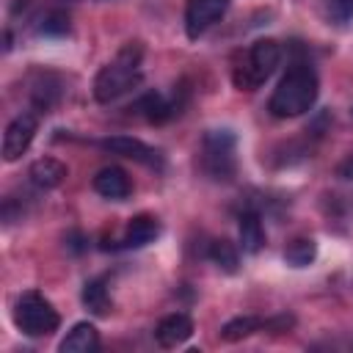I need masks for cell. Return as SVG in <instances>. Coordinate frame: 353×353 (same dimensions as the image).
Here are the masks:
<instances>
[{
	"label": "cell",
	"instance_id": "obj_22",
	"mask_svg": "<svg viewBox=\"0 0 353 353\" xmlns=\"http://www.w3.org/2000/svg\"><path fill=\"white\" fill-rule=\"evenodd\" d=\"M336 176L339 179H347V182H353V152L336 165Z\"/></svg>",
	"mask_w": 353,
	"mask_h": 353
},
{
	"label": "cell",
	"instance_id": "obj_10",
	"mask_svg": "<svg viewBox=\"0 0 353 353\" xmlns=\"http://www.w3.org/2000/svg\"><path fill=\"white\" fill-rule=\"evenodd\" d=\"M94 190L102 196V199H110V201H124L132 190L130 185V176L119 168V165H108L102 171H97L94 176Z\"/></svg>",
	"mask_w": 353,
	"mask_h": 353
},
{
	"label": "cell",
	"instance_id": "obj_6",
	"mask_svg": "<svg viewBox=\"0 0 353 353\" xmlns=\"http://www.w3.org/2000/svg\"><path fill=\"white\" fill-rule=\"evenodd\" d=\"M36 127H39L36 113H19L6 127V132H3V149H0V154H3L6 163H14V160H19L28 152V146H30V141L36 135Z\"/></svg>",
	"mask_w": 353,
	"mask_h": 353
},
{
	"label": "cell",
	"instance_id": "obj_16",
	"mask_svg": "<svg viewBox=\"0 0 353 353\" xmlns=\"http://www.w3.org/2000/svg\"><path fill=\"white\" fill-rule=\"evenodd\" d=\"M314 256H317V243L312 237H295L284 248V262L292 268H306L314 262Z\"/></svg>",
	"mask_w": 353,
	"mask_h": 353
},
{
	"label": "cell",
	"instance_id": "obj_3",
	"mask_svg": "<svg viewBox=\"0 0 353 353\" xmlns=\"http://www.w3.org/2000/svg\"><path fill=\"white\" fill-rule=\"evenodd\" d=\"M237 138L232 130H207L201 141V168L215 182H229L237 171Z\"/></svg>",
	"mask_w": 353,
	"mask_h": 353
},
{
	"label": "cell",
	"instance_id": "obj_15",
	"mask_svg": "<svg viewBox=\"0 0 353 353\" xmlns=\"http://www.w3.org/2000/svg\"><path fill=\"white\" fill-rule=\"evenodd\" d=\"M240 245L248 254L262 251V245H265V229H262V221H259L256 212L240 215Z\"/></svg>",
	"mask_w": 353,
	"mask_h": 353
},
{
	"label": "cell",
	"instance_id": "obj_20",
	"mask_svg": "<svg viewBox=\"0 0 353 353\" xmlns=\"http://www.w3.org/2000/svg\"><path fill=\"white\" fill-rule=\"evenodd\" d=\"M39 33L41 36H66L69 33V14L55 8L50 14L41 17V25H39Z\"/></svg>",
	"mask_w": 353,
	"mask_h": 353
},
{
	"label": "cell",
	"instance_id": "obj_4",
	"mask_svg": "<svg viewBox=\"0 0 353 353\" xmlns=\"http://www.w3.org/2000/svg\"><path fill=\"white\" fill-rule=\"evenodd\" d=\"M14 323L22 334L28 336H47L58 328L61 317L58 312L52 309V303L39 295V292H22L19 301H17V309H14Z\"/></svg>",
	"mask_w": 353,
	"mask_h": 353
},
{
	"label": "cell",
	"instance_id": "obj_14",
	"mask_svg": "<svg viewBox=\"0 0 353 353\" xmlns=\"http://www.w3.org/2000/svg\"><path fill=\"white\" fill-rule=\"evenodd\" d=\"M80 298H83V306H85L91 314H97V317H105V314H110V309H113L110 295H108V287H105L102 279H91V281H85Z\"/></svg>",
	"mask_w": 353,
	"mask_h": 353
},
{
	"label": "cell",
	"instance_id": "obj_2",
	"mask_svg": "<svg viewBox=\"0 0 353 353\" xmlns=\"http://www.w3.org/2000/svg\"><path fill=\"white\" fill-rule=\"evenodd\" d=\"M141 58H143V47L141 41H130L119 50V55L99 69L97 80H94V97L97 102H113L121 94H127L132 85L141 83Z\"/></svg>",
	"mask_w": 353,
	"mask_h": 353
},
{
	"label": "cell",
	"instance_id": "obj_18",
	"mask_svg": "<svg viewBox=\"0 0 353 353\" xmlns=\"http://www.w3.org/2000/svg\"><path fill=\"white\" fill-rule=\"evenodd\" d=\"M265 323L259 317H251V314H243V317H234L229 320L223 328H221V339L223 342H240L245 336H251L254 331H259Z\"/></svg>",
	"mask_w": 353,
	"mask_h": 353
},
{
	"label": "cell",
	"instance_id": "obj_17",
	"mask_svg": "<svg viewBox=\"0 0 353 353\" xmlns=\"http://www.w3.org/2000/svg\"><path fill=\"white\" fill-rule=\"evenodd\" d=\"M210 259H212V265H218L223 273H237V268H240L237 248H234V243H229L226 237L212 240V245H210Z\"/></svg>",
	"mask_w": 353,
	"mask_h": 353
},
{
	"label": "cell",
	"instance_id": "obj_8",
	"mask_svg": "<svg viewBox=\"0 0 353 353\" xmlns=\"http://www.w3.org/2000/svg\"><path fill=\"white\" fill-rule=\"evenodd\" d=\"M105 152H113V154H121V157H130V160H138V163H146V165H160V154L146 146L143 141L138 138H130V135H113V138H105L99 143Z\"/></svg>",
	"mask_w": 353,
	"mask_h": 353
},
{
	"label": "cell",
	"instance_id": "obj_7",
	"mask_svg": "<svg viewBox=\"0 0 353 353\" xmlns=\"http://www.w3.org/2000/svg\"><path fill=\"white\" fill-rule=\"evenodd\" d=\"M229 0H188L185 8V30L190 39H199L204 30H210L221 17L226 14Z\"/></svg>",
	"mask_w": 353,
	"mask_h": 353
},
{
	"label": "cell",
	"instance_id": "obj_19",
	"mask_svg": "<svg viewBox=\"0 0 353 353\" xmlns=\"http://www.w3.org/2000/svg\"><path fill=\"white\" fill-rule=\"evenodd\" d=\"M58 97H61V88H58V77L55 74H44L41 83H36V88H33V105H36L39 113L41 110L47 113L55 105Z\"/></svg>",
	"mask_w": 353,
	"mask_h": 353
},
{
	"label": "cell",
	"instance_id": "obj_11",
	"mask_svg": "<svg viewBox=\"0 0 353 353\" xmlns=\"http://www.w3.org/2000/svg\"><path fill=\"white\" fill-rule=\"evenodd\" d=\"M97 347H99V331L91 323H74L58 345L61 353H94Z\"/></svg>",
	"mask_w": 353,
	"mask_h": 353
},
{
	"label": "cell",
	"instance_id": "obj_21",
	"mask_svg": "<svg viewBox=\"0 0 353 353\" xmlns=\"http://www.w3.org/2000/svg\"><path fill=\"white\" fill-rule=\"evenodd\" d=\"M328 14L336 22H347L353 17V0H328Z\"/></svg>",
	"mask_w": 353,
	"mask_h": 353
},
{
	"label": "cell",
	"instance_id": "obj_13",
	"mask_svg": "<svg viewBox=\"0 0 353 353\" xmlns=\"http://www.w3.org/2000/svg\"><path fill=\"white\" fill-rule=\"evenodd\" d=\"M160 234V221L154 215H135L130 223H127V232H124V245L127 248H143L149 245L154 237Z\"/></svg>",
	"mask_w": 353,
	"mask_h": 353
},
{
	"label": "cell",
	"instance_id": "obj_1",
	"mask_svg": "<svg viewBox=\"0 0 353 353\" xmlns=\"http://www.w3.org/2000/svg\"><path fill=\"white\" fill-rule=\"evenodd\" d=\"M317 91H320V83H317L314 69L306 63H295L287 69V74L273 88L268 110L276 119H295L312 110V105L317 102Z\"/></svg>",
	"mask_w": 353,
	"mask_h": 353
},
{
	"label": "cell",
	"instance_id": "obj_5",
	"mask_svg": "<svg viewBox=\"0 0 353 353\" xmlns=\"http://www.w3.org/2000/svg\"><path fill=\"white\" fill-rule=\"evenodd\" d=\"M281 61V47L273 39H259L248 50V61L243 69L234 72V85L243 91H254L262 80H268Z\"/></svg>",
	"mask_w": 353,
	"mask_h": 353
},
{
	"label": "cell",
	"instance_id": "obj_9",
	"mask_svg": "<svg viewBox=\"0 0 353 353\" xmlns=\"http://www.w3.org/2000/svg\"><path fill=\"white\" fill-rule=\"evenodd\" d=\"M190 334H193V320L185 312H174V314L163 317L154 328V339L160 347H176L185 339H190Z\"/></svg>",
	"mask_w": 353,
	"mask_h": 353
},
{
	"label": "cell",
	"instance_id": "obj_12",
	"mask_svg": "<svg viewBox=\"0 0 353 353\" xmlns=\"http://www.w3.org/2000/svg\"><path fill=\"white\" fill-rule=\"evenodd\" d=\"M66 165L55 157H39L33 165H30V182L41 190H52L58 188L63 179H66Z\"/></svg>",
	"mask_w": 353,
	"mask_h": 353
}]
</instances>
